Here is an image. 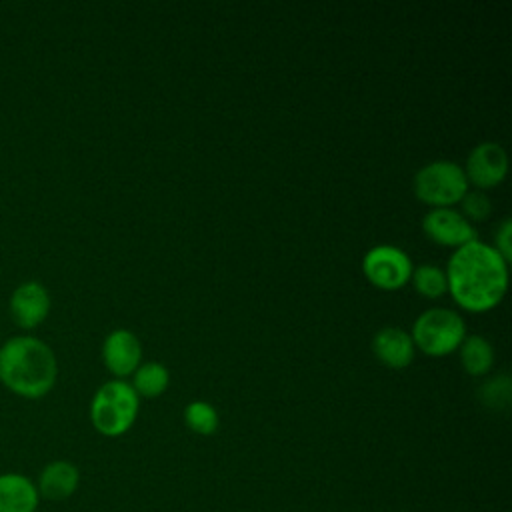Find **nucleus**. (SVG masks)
Returning <instances> with one entry per match:
<instances>
[{
    "mask_svg": "<svg viewBox=\"0 0 512 512\" xmlns=\"http://www.w3.org/2000/svg\"><path fill=\"white\" fill-rule=\"evenodd\" d=\"M444 272L450 296L468 312L496 308L508 288V262L480 240L456 248Z\"/></svg>",
    "mask_w": 512,
    "mask_h": 512,
    "instance_id": "nucleus-1",
    "label": "nucleus"
},
{
    "mask_svg": "<svg viewBox=\"0 0 512 512\" xmlns=\"http://www.w3.org/2000/svg\"><path fill=\"white\" fill-rule=\"evenodd\" d=\"M58 378L52 348L34 336H14L0 348V382L22 398L46 396Z\"/></svg>",
    "mask_w": 512,
    "mask_h": 512,
    "instance_id": "nucleus-2",
    "label": "nucleus"
},
{
    "mask_svg": "<svg viewBox=\"0 0 512 512\" xmlns=\"http://www.w3.org/2000/svg\"><path fill=\"white\" fill-rule=\"evenodd\" d=\"M140 408V396L126 380L104 382L90 402V422L102 436L116 438L132 428Z\"/></svg>",
    "mask_w": 512,
    "mask_h": 512,
    "instance_id": "nucleus-3",
    "label": "nucleus"
},
{
    "mask_svg": "<svg viewBox=\"0 0 512 512\" xmlns=\"http://www.w3.org/2000/svg\"><path fill=\"white\" fill-rule=\"evenodd\" d=\"M414 348L426 356H446L460 348L466 338V324L462 316L450 308H430L422 312L410 332Z\"/></svg>",
    "mask_w": 512,
    "mask_h": 512,
    "instance_id": "nucleus-4",
    "label": "nucleus"
},
{
    "mask_svg": "<svg viewBox=\"0 0 512 512\" xmlns=\"http://www.w3.org/2000/svg\"><path fill=\"white\" fill-rule=\"evenodd\" d=\"M468 192L464 168L456 162L434 160L414 176V194L420 202L434 208H450Z\"/></svg>",
    "mask_w": 512,
    "mask_h": 512,
    "instance_id": "nucleus-5",
    "label": "nucleus"
},
{
    "mask_svg": "<svg viewBox=\"0 0 512 512\" xmlns=\"http://www.w3.org/2000/svg\"><path fill=\"white\" fill-rule=\"evenodd\" d=\"M410 256L390 244L370 248L362 258V272L366 280L380 290H398L412 276Z\"/></svg>",
    "mask_w": 512,
    "mask_h": 512,
    "instance_id": "nucleus-6",
    "label": "nucleus"
},
{
    "mask_svg": "<svg viewBox=\"0 0 512 512\" xmlns=\"http://www.w3.org/2000/svg\"><path fill=\"white\" fill-rule=\"evenodd\" d=\"M424 234L448 248H462L476 238V228L454 208H432L422 220Z\"/></svg>",
    "mask_w": 512,
    "mask_h": 512,
    "instance_id": "nucleus-7",
    "label": "nucleus"
},
{
    "mask_svg": "<svg viewBox=\"0 0 512 512\" xmlns=\"http://www.w3.org/2000/svg\"><path fill=\"white\" fill-rule=\"evenodd\" d=\"M508 172L506 150L496 142H482L472 148L466 158V180L472 182L478 190L498 186Z\"/></svg>",
    "mask_w": 512,
    "mask_h": 512,
    "instance_id": "nucleus-8",
    "label": "nucleus"
},
{
    "mask_svg": "<svg viewBox=\"0 0 512 512\" xmlns=\"http://www.w3.org/2000/svg\"><path fill=\"white\" fill-rule=\"evenodd\" d=\"M50 312V294L44 284L36 280L22 282L14 288L10 296V314L14 322L24 328L32 330L40 326Z\"/></svg>",
    "mask_w": 512,
    "mask_h": 512,
    "instance_id": "nucleus-9",
    "label": "nucleus"
},
{
    "mask_svg": "<svg viewBox=\"0 0 512 512\" xmlns=\"http://www.w3.org/2000/svg\"><path fill=\"white\" fill-rule=\"evenodd\" d=\"M102 360L104 366L120 380L134 374V370L142 364V344L138 336L126 328L112 330L104 338Z\"/></svg>",
    "mask_w": 512,
    "mask_h": 512,
    "instance_id": "nucleus-10",
    "label": "nucleus"
},
{
    "mask_svg": "<svg viewBox=\"0 0 512 512\" xmlns=\"http://www.w3.org/2000/svg\"><path fill=\"white\" fill-rule=\"evenodd\" d=\"M34 484L40 494V500L44 498L50 502H60L70 498L78 490L80 472L76 464L68 460H52L40 470Z\"/></svg>",
    "mask_w": 512,
    "mask_h": 512,
    "instance_id": "nucleus-11",
    "label": "nucleus"
},
{
    "mask_svg": "<svg viewBox=\"0 0 512 512\" xmlns=\"http://www.w3.org/2000/svg\"><path fill=\"white\" fill-rule=\"evenodd\" d=\"M372 352L384 366L392 370H402L414 360V342L410 334L396 326L380 328L372 338Z\"/></svg>",
    "mask_w": 512,
    "mask_h": 512,
    "instance_id": "nucleus-12",
    "label": "nucleus"
},
{
    "mask_svg": "<svg viewBox=\"0 0 512 512\" xmlns=\"http://www.w3.org/2000/svg\"><path fill=\"white\" fill-rule=\"evenodd\" d=\"M40 494L32 478L20 472L0 474V512H36Z\"/></svg>",
    "mask_w": 512,
    "mask_h": 512,
    "instance_id": "nucleus-13",
    "label": "nucleus"
},
{
    "mask_svg": "<svg viewBox=\"0 0 512 512\" xmlns=\"http://www.w3.org/2000/svg\"><path fill=\"white\" fill-rule=\"evenodd\" d=\"M458 350H460V362L468 374L484 376L486 372H490L494 364V348L484 336L480 334L466 336Z\"/></svg>",
    "mask_w": 512,
    "mask_h": 512,
    "instance_id": "nucleus-14",
    "label": "nucleus"
},
{
    "mask_svg": "<svg viewBox=\"0 0 512 512\" xmlns=\"http://www.w3.org/2000/svg\"><path fill=\"white\" fill-rule=\"evenodd\" d=\"M170 384V374L164 364L160 362H144L134 370L132 388L138 396L156 398L166 392Z\"/></svg>",
    "mask_w": 512,
    "mask_h": 512,
    "instance_id": "nucleus-15",
    "label": "nucleus"
},
{
    "mask_svg": "<svg viewBox=\"0 0 512 512\" xmlns=\"http://www.w3.org/2000/svg\"><path fill=\"white\" fill-rule=\"evenodd\" d=\"M410 280H412L416 292L422 294L424 298H440L448 292L446 272L432 264H422V266L414 268Z\"/></svg>",
    "mask_w": 512,
    "mask_h": 512,
    "instance_id": "nucleus-16",
    "label": "nucleus"
},
{
    "mask_svg": "<svg viewBox=\"0 0 512 512\" xmlns=\"http://www.w3.org/2000/svg\"><path fill=\"white\" fill-rule=\"evenodd\" d=\"M184 424L200 436H210L218 430L220 418L212 404L204 400H194L184 408Z\"/></svg>",
    "mask_w": 512,
    "mask_h": 512,
    "instance_id": "nucleus-17",
    "label": "nucleus"
},
{
    "mask_svg": "<svg viewBox=\"0 0 512 512\" xmlns=\"http://www.w3.org/2000/svg\"><path fill=\"white\" fill-rule=\"evenodd\" d=\"M512 396V380L506 374L494 376L480 388V398L490 408H502L508 406Z\"/></svg>",
    "mask_w": 512,
    "mask_h": 512,
    "instance_id": "nucleus-18",
    "label": "nucleus"
},
{
    "mask_svg": "<svg viewBox=\"0 0 512 512\" xmlns=\"http://www.w3.org/2000/svg\"><path fill=\"white\" fill-rule=\"evenodd\" d=\"M462 206L460 214L470 222H480V220H486L492 212V202L490 198L482 192V190H472V192H466L462 196V200L458 202Z\"/></svg>",
    "mask_w": 512,
    "mask_h": 512,
    "instance_id": "nucleus-19",
    "label": "nucleus"
},
{
    "mask_svg": "<svg viewBox=\"0 0 512 512\" xmlns=\"http://www.w3.org/2000/svg\"><path fill=\"white\" fill-rule=\"evenodd\" d=\"M510 238H512V220L506 218L502 220V224L498 226L496 234H494V250L510 264L512 260V246H510Z\"/></svg>",
    "mask_w": 512,
    "mask_h": 512,
    "instance_id": "nucleus-20",
    "label": "nucleus"
}]
</instances>
